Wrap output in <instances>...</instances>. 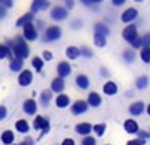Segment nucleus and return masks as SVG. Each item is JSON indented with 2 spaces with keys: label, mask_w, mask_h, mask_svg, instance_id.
<instances>
[{
  "label": "nucleus",
  "mask_w": 150,
  "mask_h": 145,
  "mask_svg": "<svg viewBox=\"0 0 150 145\" xmlns=\"http://www.w3.org/2000/svg\"><path fill=\"white\" fill-rule=\"evenodd\" d=\"M5 43L12 50V54H14V57H18V58L26 60V58L30 55L29 45H27V41L24 39V36H17V38H14V39H8Z\"/></svg>",
  "instance_id": "1"
},
{
  "label": "nucleus",
  "mask_w": 150,
  "mask_h": 145,
  "mask_svg": "<svg viewBox=\"0 0 150 145\" xmlns=\"http://www.w3.org/2000/svg\"><path fill=\"white\" fill-rule=\"evenodd\" d=\"M62 38V29L59 26H50L44 30V34H42V42L44 43H51V42H56Z\"/></svg>",
  "instance_id": "2"
},
{
  "label": "nucleus",
  "mask_w": 150,
  "mask_h": 145,
  "mask_svg": "<svg viewBox=\"0 0 150 145\" xmlns=\"http://www.w3.org/2000/svg\"><path fill=\"white\" fill-rule=\"evenodd\" d=\"M23 36L27 42H35L38 38H39V30L36 29V24L29 22L23 27Z\"/></svg>",
  "instance_id": "3"
},
{
  "label": "nucleus",
  "mask_w": 150,
  "mask_h": 145,
  "mask_svg": "<svg viewBox=\"0 0 150 145\" xmlns=\"http://www.w3.org/2000/svg\"><path fill=\"white\" fill-rule=\"evenodd\" d=\"M33 129L35 130H41V136L47 135L50 132V121L48 118L42 117V115H36L33 120Z\"/></svg>",
  "instance_id": "4"
},
{
  "label": "nucleus",
  "mask_w": 150,
  "mask_h": 145,
  "mask_svg": "<svg viewBox=\"0 0 150 145\" xmlns=\"http://www.w3.org/2000/svg\"><path fill=\"white\" fill-rule=\"evenodd\" d=\"M69 15V9H66L65 6H54L50 11V18L53 21H65Z\"/></svg>",
  "instance_id": "5"
},
{
  "label": "nucleus",
  "mask_w": 150,
  "mask_h": 145,
  "mask_svg": "<svg viewBox=\"0 0 150 145\" xmlns=\"http://www.w3.org/2000/svg\"><path fill=\"white\" fill-rule=\"evenodd\" d=\"M138 29H137V26L135 24H128L126 27L123 29V32H122V38H123V41H126V42H132L135 38H138Z\"/></svg>",
  "instance_id": "6"
},
{
  "label": "nucleus",
  "mask_w": 150,
  "mask_h": 145,
  "mask_svg": "<svg viewBox=\"0 0 150 145\" xmlns=\"http://www.w3.org/2000/svg\"><path fill=\"white\" fill-rule=\"evenodd\" d=\"M89 108H90V105L87 100H77L71 105V112L74 115H81V114H86Z\"/></svg>",
  "instance_id": "7"
},
{
  "label": "nucleus",
  "mask_w": 150,
  "mask_h": 145,
  "mask_svg": "<svg viewBox=\"0 0 150 145\" xmlns=\"http://www.w3.org/2000/svg\"><path fill=\"white\" fill-rule=\"evenodd\" d=\"M137 18H138V11H137L135 8L125 9V11L122 12V15H120V20H122V22H125V24H131V22H134Z\"/></svg>",
  "instance_id": "8"
},
{
  "label": "nucleus",
  "mask_w": 150,
  "mask_h": 145,
  "mask_svg": "<svg viewBox=\"0 0 150 145\" xmlns=\"http://www.w3.org/2000/svg\"><path fill=\"white\" fill-rule=\"evenodd\" d=\"M33 81V72L29 69H23L18 74V84L21 87H29Z\"/></svg>",
  "instance_id": "9"
},
{
  "label": "nucleus",
  "mask_w": 150,
  "mask_h": 145,
  "mask_svg": "<svg viewBox=\"0 0 150 145\" xmlns=\"http://www.w3.org/2000/svg\"><path fill=\"white\" fill-rule=\"evenodd\" d=\"M50 88H51L53 93H56V94L63 93V90H65V78H62V76L57 75V76L51 81V84H50Z\"/></svg>",
  "instance_id": "10"
},
{
  "label": "nucleus",
  "mask_w": 150,
  "mask_h": 145,
  "mask_svg": "<svg viewBox=\"0 0 150 145\" xmlns=\"http://www.w3.org/2000/svg\"><path fill=\"white\" fill-rule=\"evenodd\" d=\"M23 111L24 114H27V115H35L36 111H38V103L35 99H27V100H24L23 103Z\"/></svg>",
  "instance_id": "11"
},
{
  "label": "nucleus",
  "mask_w": 150,
  "mask_h": 145,
  "mask_svg": "<svg viewBox=\"0 0 150 145\" xmlns=\"http://www.w3.org/2000/svg\"><path fill=\"white\" fill-rule=\"evenodd\" d=\"M72 74V67L68 62H60L57 64V75L62 76V78H68L69 75Z\"/></svg>",
  "instance_id": "12"
},
{
  "label": "nucleus",
  "mask_w": 150,
  "mask_h": 145,
  "mask_svg": "<svg viewBox=\"0 0 150 145\" xmlns=\"http://www.w3.org/2000/svg\"><path fill=\"white\" fill-rule=\"evenodd\" d=\"M50 8V2L48 0H33L32 2V6H30V11L33 14H38L39 11H45Z\"/></svg>",
  "instance_id": "13"
},
{
  "label": "nucleus",
  "mask_w": 150,
  "mask_h": 145,
  "mask_svg": "<svg viewBox=\"0 0 150 145\" xmlns=\"http://www.w3.org/2000/svg\"><path fill=\"white\" fill-rule=\"evenodd\" d=\"M75 84H77V87H78L80 90H89V87H90V79H89V76H87V75L80 74V75L75 76Z\"/></svg>",
  "instance_id": "14"
},
{
  "label": "nucleus",
  "mask_w": 150,
  "mask_h": 145,
  "mask_svg": "<svg viewBox=\"0 0 150 145\" xmlns=\"http://www.w3.org/2000/svg\"><path fill=\"white\" fill-rule=\"evenodd\" d=\"M146 111V105L143 102H134L132 105H129V114L132 117H138Z\"/></svg>",
  "instance_id": "15"
},
{
  "label": "nucleus",
  "mask_w": 150,
  "mask_h": 145,
  "mask_svg": "<svg viewBox=\"0 0 150 145\" xmlns=\"http://www.w3.org/2000/svg\"><path fill=\"white\" fill-rule=\"evenodd\" d=\"M93 132V127L90 123H80L75 126V133H78L81 136H87V135H90Z\"/></svg>",
  "instance_id": "16"
},
{
  "label": "nucleus",
  "mask_w": 150,
  "mask_h": 145,
  "mask_svg": "<svg viewBox=\"0 0 150 145\" xmlns=\"http://www.w3.org/2000/svg\"><path fill=\"white\" fill-rule=\"evenodd\" d=\"M102 91H104L105 96H114V94H117L119 87H117V84L114 81H107L104 84V87H102Z\"/></svg>",
  "instance_id": "17"
},
{
  "label": "nucleus",
  "mask_w": 150,
  "mask_h": 145,
  "mask_svg": "<svg viewBox=\"0 0 150 145\" xmlns=\"http://www.w3.org/2000/svg\"><path fill=\"white\" fill-rule=\"evenodd\" d=\"M123 127H125V132H128V133H137V132L140 130L138 127V123L135 121V120L132 118H128V120H125V123H123Z\"/></svg>",
  "instance_id": "18"
},
{
  "label": "nucleus",
  "mask_w": 150,
  "mask_h": 145,
  "mask_svg": "<svg viewBox=\"0 0 150 145\" xmlns=\"http://www.w3.org/2000/svg\"><path fill=\"white\" fill-rule=\"evenodd\" d=\"M51 99H53V90H51V88L41 91V94H39V103H41L44 108H47V106L50 105Z\"/></svg>",
  "instance_id": "19"
},
{
  "label": "nucleus",
  "mask_w": 150,
  "mask_h": 145,
  "mask_svg": "<svg viewBox=\"0 0 150 145\" xmlns=\"http://www.w3.org/2000/svg\"><path fill=\"white\" fill-rule=\"evenodd\" d=\"M71 103V99H69V96L65 94V93H60L57 94V97H56V106L60 108V109H63V108H68Z\"/></svg>",
  "instance_id": "20"
},
{
  "label": "nucleus",
  "mask_w": 150,
  "mask_h": 145,
  "mask_svg": "<svg viewBox=\"0 0 150 145\" xmlns=\"http://www.w3.org/2000/svg\"><path fill=\"white\" fill-rule=\"evenodd\" d=\"M0 141H2V144H5V145H14L15 133L12 130H3L2 136H0Z\"/></svg>",
  "instance_id": "21"
},
{
  "label": "nucleus",
  "mask_w": 150,
  "mask_h": 145,
  "mask_svg": "<svg viewBox=\"0 0 150 145\" xmlns=\"http://www.w3.org/2000/svg\"><path fill=\"white\" fill-rule=\"evenodd\" d=\"M33 20H35V14L30 11V12H27V14H24L23 17H20L18 20H17V22H15V26L17 27H24L26 24H29V22H33Z\"/></svg>",
  "instance_id": "22"
},
{
  "label": "nucleus",
  "mask_w": 150,
  "mask_h": 145,
  "mask_svg": "<svg viewBox=\"0 0 150 145\" xmlns=\"http://www.w3.org/2000/svg\"><path fill=\"white\" fill-rule=\"evenodd\" d=\"M87 102H89L90 108H98V106H101V103H102V97L98 93L92 91V93H89V96H87Z\"/></svg>",
  "instance_id": "23"
},
{
  "label": "nucleus",
  "mask_w": 150,
  "mask_h": 145,
  "mask_svg": "<svg viewBox=\"0 0 150 145\" xmlns=\"http://www.w3.org/2000/svg\"><path fill=\"white\" fill-rule=\"evenodd\" d=\"M23 67H24V60L23 58H18V57H14L9 62V69L12 70V72H20L23 70Z\"/></svg>",
  "instance_id": "24"
},
{
  "label": "nucleus",
  "mask_w": 150,
  "mask_h": 145,
  "mask_svg": "<svg viewBox=\"0 0 150 145\" xmlns=\"http://www.w3.org/2000/svg\"><path fill=\"white\" fill-rule=\"evenodd\" d=\"M65 54H66V57H68L69 60H77V58L81 55V51H80V48H78V46L71 45V46H68V48H66Z\"/></svg>",
  "instance_id": "25"
},
{
  "label": "nucleus",
  "mask_w": 150,
  "mask_h": 145,
  "mask_svg": "<svg viewBox=\"0 0 150 145\" xmlns=\"http://www.w3.org/2000/svg\"><path fill=\"white\" fill-rule=\"evenodd\" d=\"M3 58L12 60L14 58V54H12V50L6 43H0V60H3Z\"/></svg>",
  "instance_id": "26"
},
{
  "label": "nucleus",
  "mask_w": 150,
  "mask_h": 145,
  "mask_svg": "<svg viewBox=\"0 0 150 145\" xmlns=\"http://www.w3.org/2000/svg\"><path fill=\"white\" fill-rule=\"evenodd\" d=\"M15 130L20 132V133H23V135H26V133H29L30 126H29V123L26 121V120H18V121L15 123Z\"/></svg>",
  "instance_id": "27"
},
{
  "label": "nucleus",
  "mask_w": 150,
  "mask_h": 145,
  "mask_svg": "<svg viewBox=\"0 0 150 145\" xmlns=\"http://www.w3.org/2000/svg\"><path fill=\"white\" fill-rule=\"evenodd\" d=\"M149 87V78L146 75H141L135 79V88L137 90H146Z\"/></svg>",
  "instance_id": "28"
},
{
  "label": "nucleus",
  "mask_w": 150,
  "mask_h": 145,
  "mask_svg": "<svg viewBox=\"0 0 150 145\" xmlns=\"http://www.w3.org/2000/svg\"><path fill=\"white\" fill-rule=\"evenodd\" d=\"M93 42H95V45H96L98 48H104V46L107 45V36L95 32V34H93Z\"/></svg>",
  "instance_id": "29"
},
{
  "label": "nucleus",
  "mask_w": 150,
  "mask_h": 145,
  "mask_svg": "<svg viewBox=\"0 0 150 145\" xmlns=\"http://www.w3.org/2000/svg\"><path fill=\"white\" fill-rule=\"evenodd\" d=\"M93 30L96 32V33H101V34H105L107 38L110 36V27L107 26V24H104V22H96L95 26H93Z\"/></svg>",
  "instance_id": "30"
},
{
  "label": "nucleus",
  "mask_w": 150,
  "mask_h": 145,
  "mask_svg": "<svg viewBox=\"0 0 150 145\" xmlns=\"http://www.w3.org/2000/svg\"><path fill=\"white\" fill-rule=\"evenodd\" d=\"M122 57L125 60V63H134V60H135V51H134V48L132 50H125L122 53Z\"/></svg>",
  "instance_id": "31"
},
{
  "label": "nucleus",
  "mask_w": 150,
  "mask_h": 145,
  "mask_svg": "<svg viewBox=\"0 0 150 145\" xmlns=\"http://www.w3.org/2000/svg\"><path fill=\"white\" fill-rule=\"evenodd\" d=\"M44 64H45V60L42 57H33L32 58V66H33V69L36 72H41L42 67H44Z\"/></svg>",
  "instance_id": "32"
},
{
  "label": "nucleus",
  "mask_w": 150,
  "mask_h": 145,
  "mask_svg": "<svg viewBox=\"0 0 150 145\" xmlns=\"http://www.w3.org/2000/svg\"><path fill=\"white\" fill-rule=\"evenodd\" d=\"M140 57L144 63H150V46H143L141 51H140Z\"/></svg>",
  "instance_id": "33"
},
{
  "label": "nucleus",
  "mask_w": 150,
  "mask_h": 145,
  "mask_svg": "<svg viewBox=\"0 0 150 145\" xmlns=\"http://www.w3.org/2000/svg\"><path fill=\"white\" fill-rule=\"evenodd\" d=\"M105 130H107V124H104V123H101V124H95V126H93V132L96 133V136H104Z\"/></svg>",
  "instance_id": "34"
},
{
  "label": "nucleus",
  "mask_w": 150,
  "mask_h": 145,
  "mask_svg": "<svg viewBox=\"0 0 150 145\" xmlns=\"http://www.w3.org/2000/svg\"><path fill=\"white\" fill-rule=\"evenodd\" d=\"M80 51H81V57H84V58H92L93 57V51L89 46H81Z\"/></svg>",
  "instance_id": "35"
},
{
  "label": "nucleus",
  "mask_w": 150,
  "mask_h": 145,
  "mask_svg": "<svg viewBox=\"0 0 150 145\" xmlns=\"http://www.w3.org/2000/svg\"><path fill=\"white\" fill-rule=\"evenodd\" d=\"M134 50H141L143 48V39H141V36H138V38H135L131 43H129Z\"/></svg>",
  "instance_id": "36"
},
{
  "label": "nucleus",
  "mask_w": 150,
  "mask_h": 145,
  "mask_svg": "<svg viewBox=\"0 0 150 145\" xmlns=\"http://www.w3.org/2000/svg\"><path fill=\"white\" fill-rule=\"evenodd\" d=\"M81 145H96V139L93 136H90V135H87V136L83 138Z\"/></svg>",
  "instance_id": "37"
},
{
  "label": "nucleus",
  "mask_w": 150,
  "mask_h": 145,
  "mask_svg": "<svg viewBox=\"0 0 150 145\" xmlns=\"http://www.w3.org/2000/svg\"><path fill=\"white\" fill-rule=\"evenodd\" d=\"M146 144V139H141V138H137V139H131L126 142V145H144Z\"/></svg>",
  "instance_id": "38"
},
{
  "label": "nucleus",
  "mask_w": 150,
  "mask_h": 145,
  "mask_svg": "<svg viewBox=\"0 0 150 145\" xmlns=\"http://www.w3.org/2000/svg\"><path fill=\"white\" fill-rule=\"evenodd\" d=\"M83 27V21L81 20H74L72 22H71V29L72 30H78V29H81Z\"/></svg>",
  "instance_id": "39"
},
{
  "label": "nucleus",
  "mask_w": 150,
  "mask_h": 145,
  "mask_svg": "<svg viewBox=\"0 0 150 145\" xmlns=\"http://www.w3.org/2000/svg\"><path fill=\"white\" fill-rule=\"evenodd\" d=\"M137 135H138V138H141V139H149L150 138V132H146V130H138L137 132Z\"/></svg>",
  "instance_id": "40"
},
{
  "label": "nucleus",
  "mask_w": 150,
  "mask_h": 145,
  "mask_svg": "<svg viewBox=\"0 0 150 145\" xmlns=\"http://www.w3.org/2000/svg\"><path fill=\"white\" fill-rule=\"evenodd\" d=\"M141 39H143V46H150V33L143 34Z\"/></svg>",
  "instance_id": "41"
},
{
  "label": "nucleus",
  "mask_w": 150,
  "mask_h": 145,
  "mask_svg": "<svg viewBox=\"0 0 150 145\" xmlns=\"http://www.w3.org/2000/svg\"><path fill=\"white\" fill-rule=\"evenodd\" d=\"M6 117H8V109H6V106L0 105V120H5Z\"/></svg>",
  "instance_id": "42"
},
{
  "label": "nucleus",
  "mask_w": 150,
  "mask_h": 145,
  "mask_svg": "<svg viewBox=\"0 0 150 145\" xmlns=\"http://www.w3.org/2000/svg\"><path fill=\"white\" fill-rule=\"evenodd\" d=\"M42 58L45 60V62H51V60H53V54L50 51H44L42 53Z\"/></svg>",
  "instance_id": "43"
},
{
  "label": "nucleus",
  "mask_w": 150,
  "mask_h": 145,
  "mask_svg": "<svg viewBox=\"0 0 150 145\" xmlns=\"http://www.w3.org/2000/svg\"><path fill=\"white\" fill-rule=\"evenodd\" d=\"M74 6H75V0H65V8H66V9L72 11Z\"/></svg>",
  "instance_id": "44"
},
{
  "label": "nucleus",
  "mask_w": 150,
  "mask_h": 145,
  "mask_svg": "<svg viewBox=\"0 0 150 145\" xmlns=\"http://www.w3.org/2000/svg\"><path fill=\"white\" fill-rule=\"evenodd\" d=\"M35 24H36V29L39 30V32H41V30H45V22H44L42 20H38Z\"/></svg>",
  "instance_id": "45"
},
{
  "label": "nucleus",
  "mask_w": 150,
  "mask_h": 145,
  "mask_svg": "<svg viewBox=\"0 0 150 145\" xmlns=\"http://www.w3.org/2000/svg\"><path fill=\"white\" fill-rule=\"evenodd\" d=\"M111 3H112V6L120 8V6H123L125 3H126V0H111Z\"/></svg>",
  "instance_id": "46"
},
{
  "label": "nucleus",
  "mask_w": 150,
  "mask_h": 145,
  "mask_svg": "<svg viewBox=\"0 0 150 145\" xmlns=\"http://www.w3.org/2000/svg\"><path fill=\"white\" fill-rule=\"evenodd\" d=\"M20 145H35V141H33V138H26Z\"/></svg>",
  "instance_id": "47"
},
{
  "label": "nucleus",
  "mask_w": 150,
  "mask_h": 145,
  "mask_svg": "<svg viewBox=\"0 0 150 145\" xmlns=\"http://www.w3.org/2000/svg\"><path fill=\"white\" fill-rule=\"evenodd\" d=\"M60 145H75V141L72 138H66V139H63V142H62Z\"/></svg>",
  "instance_id": "48"
},
{
  "label": "nucleus",
  "mask_w": 150,
  "mask_h": 145,
  "mask_svg": "<svg viewBox=\"0 0 150 145\" xmlns=\"http://www.w3.org/2000/svg\"><path fill=\"white\" fill-rule=\"evenodd\" d=\"M3 6L5 8H12V6H14V0H3Z\"/></svg>",
  "instance_id": "49"
},
{
  "label": "nucleus",
  "mask_w": 150,
  "mask_h": 145,
  "mask_svg": "<svg viewBox=\"0 0 150 145\" xmlns=\"http://www.w3.org/2000/svg\"><path fill=\"white\" fill-rule=\"evenodd\" d=\"M6 11H8V8H5L3 5L0 6V18H5L6 17Z\"/></svg>",
  "instance_id": "50"
},
{
  "label": "nucleus",
  "mask_w": 150,
  "mask_h": 145,
  "mask_svg": "<svg viewBox=\"0 0 150 145\" xmlns=\"http://www.w3.org/2000/svg\"><path fill=\"white\" fill-rule=\"evenodd\" d=\"M99 72H101V76H104V78H108L110 76V72L105 67H101V70H99Z\"/></svg>",
  "instance_id": "51"
},
{
  "label": "nucleus",
  "mask_w": 150,
  "mask_h": 145,
  "mask_svg": "<svg viewBox=\"0 0 150 145\" xmlns=\"http://www.w3.org/2000/svg\"><path fill=\"white\" fill-rule=\"evenodd\" d=\"M80 2L84 5V6H87V8H92L93 6V3H92V0H80Z\"/></svg>",
  "instance_id": "52"
},
{
  "label": "nucleus",
  "mask_w": 150,
  "mask_h": 145,
  "mask_svg": "<svg viewBox=\"0 0 150 145\" xmlns=\"http://www.w3.org/2000/svg\"><path fill=\"white\" fill-rule=\"evenodd\" d=\"M102 2H104V0H92L93 5H99V3H102Z\"/></svg>",
  "instance_id": "53"
},
{
  "label": "nucleus",
  "mask_w": 150,
  "mask_h": 145,
  "mask_svg": "<svg viewBox=\"0 0 150 145\" xmlns=\"http://www.w3.org/2000/svg\"><path fill=\"white\" fill-rule=\"evenodd\" d=\"M146 112H147V115L150 117V103H149V105L146 106Z\"/></svg>",
  "instance_id": "54"
},
{
  "label": "nucleus",
  "mask_w": 150,
  "mask_h": 145,
  "mask_svg": "<svg viewBox=\"0 0 150 145\" xmlns=\"http://www.w3.org/2000/svg\"><path fill=\"white\" fill-rule=\"evenodd\" d=\"M126 97H132V91H126Z\"/></svg>",
  "instance_id": "55"
},
{
  "label": "nucleus",
  "mask_w": 150,
  "mask_h": 145,
  "mask_svg": "<svg viewBox=\"0 0 150 145\" xmlns=\"http://www.w3.org/2000/svg\"><path fill=\"white\" fill-rule=\"evenodd\" d=\"M134 2H137V3H141V2H144V0H134Z\"/></svg>",
  "instance_id": "56"
},
{
  "label": "nucleus",
  "mask_w": 150,
  "mask_h": 145,
  "mask_svg": "<svg viewBox=\"0 0 150 145\" xmlns=\"http://www.w3.org/2000/svg\"><path fill=\"white\" fill-rule=\"evenodd\" d=\"M3 5V0H0V6H2Z\"/></svg>",
  "instance_id": "57"
},
{
  "label": "nucleus",
  "mask_w": 150,
  "mask_h": 145,
  "mask_svg": "<svg viewBox=\"0 0 150 145\" xmlns=\"http://www.w3.org/2000/svg\"><path fill=\"white\" fill-rule=\"evenodd\" d=\"M18 145H20V144H18Z\"/></svg>",
  "instance_id": "58"
}]
</instances>
